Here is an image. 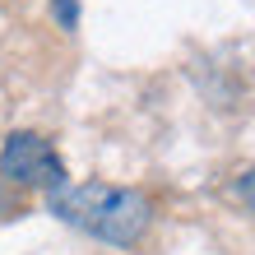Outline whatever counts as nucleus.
Returning a JSON list of instances; mask_svg holds the SVG:
<instances>
[{
    "mask_svg": "<svg viewBox=\"0 0 255 255\" xmlns=\"http://www.w3.org/2000/svg\"><path fill=\"white\" fill-rule=\"evenodd\" d=\"M51 9H56V19H61L65 28H74V23H79V5H74V0H56Z\"/></svg>",
    "mask_w": 255,
    "mask_h": 255,
    "instance_id": "5",
    "label": "nucleus"
},
{
    "mask_svg": "<svg viewBox=\"0 0 255 255\" xmlns=\"http://www.w3.org/2000/svg\"><path fill=\"white\" fill-rule=\"evenodd\" d=\"M51 214L107 246H134L144 237L148 218H153V204L139 190H126V186H107V181L70 186L65 181L51 190Z\"/></svg>",
    "mask_w": 255,
    "mask_h": 255,
    "instance_id": "1",
    "label": "nucleus"
},
{
    "mask_svg": "<svg viewBox=\"0 0 255 255\" xmlns=\"http://www.w3.org/2000/svg\"><path fill=\"white\" fill-rule=\"evenodd\" d=\"M0 176L9 186H65V162L56 158L51 139H42L33 130H14L5 148H0Z\"/></svg>",
    "mask_w": 255,
    "mask_h": 255,
    "instance_id": "2",
    "label": "nucleus"
},
{
    "mask_svg": "<svg viewBox=\"0 0 255 255\" xmlns=\"http://www.w3.org/2000/svg\"><path fill=\"white\" fill-rule=\"evenodd\" d=\"M9 214H19V195H14V186L0 176V218H9Z\"/></svg>",
    "mask_w": 255,
    "mask_h": 255,
    "instance_id": "3",
    "label": "nucleus"
},
{
    "mask_svg": "<svg viewBox=\"0 0 255 255\" xmlns=\"http://www.w3.org/2000/svg\"><path fill=\"white\" fill-rule=\"evenodd\" d=\"M237 200H242L251 214H255V172H246L242 181H237Z\"/></svg>",
    "mask_w": 255,
    "mask_h": 255,
    "instance_id": "4",
    "label": "nucleus"
}]
</instances>
